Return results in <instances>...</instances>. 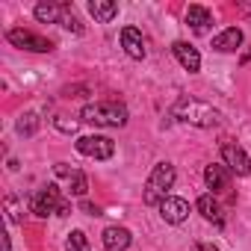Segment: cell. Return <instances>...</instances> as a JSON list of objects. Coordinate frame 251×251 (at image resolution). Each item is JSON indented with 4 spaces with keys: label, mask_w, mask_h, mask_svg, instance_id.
Wrapping results in <instances>:
<instances>
[{
    "label": "cell",
    "mask_w": 251,
    "mask_h": 251,
    "mask_svg": "<svg viewBox=\"0 0 251 251\" xmlns=\"http://www.w3.org/2000/svg\"><path fill=\"white\" fill-rule=\"evenodd\" d=\"M172 115L180 118V121H186V124H195V127H216V124L222 121V112L219 109H213L204 100L186 98V95L172 106Z\"/></svg>",
    "instance_id": "obj_1"
},
{
    "label": "cell",
    "mask_w": 251,
    "mask_h": 251,
    "mask_svg": "<svg viewBox=\"0 0 251 251\" xmlns=\"http://www.w3.org/2000/svg\"><path fill=\"white\" fill-rule=\"evenodd\" d=\"M80 118L98 127H124L127 124V106L118 100H100V103H86L80 109Z\"/></svg>",
    "instance_id": "obj_2"
},
{
    "label": "cell",
    "mask_w": 251,
    "mask_h": 251,
    "mask_svg": "<svg viewBox=\"0 0 251 251\" xmlns=\"http://www.w3.org/2000/svg\"><path fill=\"white\" fill-rule=\"evenodd\" d=\"M30 210H33L36 216H42V219L50 216V213L68 216V213H71V204L62 198V192H59L56 183H48V186H42V189L33 192V198H30Z\"/></svg>",
    "instance_id": "obj_3"
},
{
    "label": "cell",
    "mask_w": 251,
    "mask_h": 251,
    "mask_svg": "<svg viewBox=\"0 0 251 251\" xmlns=\"http://www.w3.org/2000/svg\"><path fill=\"white\" fill-rule=\"evenodd\" d=\"M172 186H175V166L172 163H157L154 172L148 175V183H145V204H151V207L157 204L160 207L169 198L166 192Z\"/></svg>",
    "instance_id": "obj_4"
},
{
    "label": "cell",
    "mask_w": 251,
    "mask_h": 251,
    "mask_svg": "<svg viewBox=\"0 0 251 251\" xmlns=\"http://www.w3.org/2000/svg\"><path fill=\"white\" fill-rule=\"evenodd\" d=\"M74 145L83 157H92V160H109L115 154V142L109 136H80Z\"/></svg>",
    "instance_id": "obj_5"
},
{
    "label": "cell",
    "mask_w": 251,
    "mask_h": 251,
    "mask_svg": "<svg viewBox=\"0 0 251 251\" xmlns=\"http://www.w3.org/2000/svg\"><path fill=\"white\" fill-rule=\"evenodd\" d=\"M6 39H9L15 48L33 50V53H50V50H53V42H50V39H45V36H36V33H30V30H21V27L9 30V33H6Z\"/></svg>",
    "instance_id": "obj_6"
},
{
    "label": "cell",
    "mask_w": 251,
    "mask_h": 251,
    "mask_svg": "<svg viewBox=\"0 0 251 251\" xmlns=\"http://www.w3.org/2000/svg\"><path fill=\"white\" fill-rule=\"evenodd\" d=\"M222 160H225V166H227V172H233V175H239V177H248L251 175V157L236 145V142H222Z\"/></svg>",
    "instance_id": "obj_7"
},
{
    "label": "cell",
    "mask_w": 251,
    "mask_h": 251,
    "mask_svg": "<svg viewBox=\"0 0 251 251\" xmlns=\"http://www.w3.org/2000/svg\"><path fill=\"white\" fill-rule=\"evenodd\" d=\"M160 216H163L169 225H180V222L189 216V204H186L183 198H175V195H169V198L160 204Z\"/></svg>",
    "instance_id": "obj_8"
},
{
    "label": "cell",
    "mask_w": 251,
    "mask_h": 251,
    "mask_svg": "<svg viewBox=\"0 0 251 251\" xmlns=\"http://www.w3.org/2000/svg\"><path fill=\"white\" fill-rule=\"evenodd\" d=\"M121 48L127 50L130 59H145V42H142V33L136 27H124L121 30Z\"/></svg>",
    "instance_id": "obj_9"
},
{
    "label": "cell",
    "mask_w": 251,
    "mask_h": 251,
    "mask_svg": "<svg viewBox=\"0 0 251 251\" xmlns=\"http://www.w3.org/2000/svg\"><path fill=\"white\" fill-rule=\"evenodd\" d=\"M130 230L127 227H118V225H112V227H106L103 230V248L106 251H127L130 248Z\"/></svg>",
    "instance_id": "obj_10"
},
{
    "label": "cell",
    "mask_w": 251,
    "mask_h": 251,
    "mask_svg": "<svg viewBox=\"0 0 251 251\" xmlns=\"http://www.w3.org/2000/svg\"><path fill=\"white\" fill-rule=\"evenodd\" d=\"M172 53L177 56V62H180L189 74H195V71L201 68V53H198L192 45H186V42H175V45H172Z\"/></svg>",
    "instance_id": "obj_11"
},
{
    "label": "cell",
    "mask_w": 251,
    "mask_h": 251,
    "mask_svg": "<svg viewBox=\"0 0 251 251\" xmlns=\"http://www.w3.org/2000/svg\"><path fill=\"white\" fill-rule=\"evenodd\" d=\"M186 24L192 27V33H207L210 27H213V12L207 9V6H189L186 9Z\"/></svg>",
    "instance_id": "obj_12"
},
{
    "label": "cell",
    "mask_w": 251,
    "mask_h": 251,
    "mask_svg": "<svg viewBox=\"0 0 251 251\" xmlns=\"http://www.w3.org/2000/svg\"><path fill=\"white\" fill-rule=\"evenodd\" d=\"M204 180L213 192H227L230 189V172L225 166H207L204 169Z\"/></svg>",
    "instance_id": "obj_13"
},
{
    "label": "cell",
    "mask_w": 251,
    "mask_h": 251,
    "mask_svg": "<svg viewBox=\"0 0 251 251\" xmlns=\"http://www.w3.org/2000/svg\"><path fill=\"white\" fill-rule=\"evenodd\" d=\"M242 45V30L239 27H227L225 33H219L216 39H213V48L219 50V53H230V50H236Z\"/></svg>",
    "instance_id": "obj_14"
},
{
    "label": "cell",
    "mask_w": 251,
    "mask_h": 251,
    "mask_svg": "<svg viewBox=\"0 0 251 251\" xmlns=\"http://www.w3.org/2000/svg\"><path fill=\"white\" fill-rule=\"evenodd\" d=\"M195 207H198V213H201L207 222H213L216 227H222V225H225V219H222V207H219V201H216L213 195H201Z\"/></svg>",
    "instance_id": "obj_15"
},
{
    "label": "cell",
    "mask_w": 251,
    "mask_h": 251,
    "mask_svg": "<svg viewBox=\"0 0 251 251\" xmlns=\"http://www.w3.org/2000/svg\"><path fill=\"white\" fill-rule=\"evenodd\" d=\"M89 12L98 24H109L115 15H118V6L112 3V0H92L89 3Z\"/></svg>",
    "instance_id": "obj_16"
},
{
    "label": "cell",
    "mask_w": 251,
    "mask_h": 251,
    "mask_svg": "<svg viewBox=\"0 0 251 251\" xmlns=\"http://www.w3.org/2000/svg\"><path fill=\"white\" fill-rule=\"evenodd\" d=\"M33 12H36V18H39L42 24H53V21H62V6H56V3H39Z\"/></svg>",
    "instance_id": "obj_17"
},
{
    "label": "cell",
    "mask_w": 251,
    "mask_h": 251,
    "mask_svg": "<svg viewBox=\"0 0 251 251\" xmlns=\"http://www.w3.org/2000/svg\"><path fill=\"white\" fill-rule=\"evenodd\" d=\"M65 251H92V245H89V239H86L83 230H71L68 242H65Z\"/></svg>",
    "instance_id": "obj_18"
},
{
    "label": "cell",
    "mask_w": 251,
    "mask_h": 251,
    "mask_svg": "<svg viewBox=\"0 0 251 251\" xmlns=\"http://www.w3.org/2000/svg\"><path fill=\"white\" fill-rule=\"evenodd\" d=\"M36 130H39V115L36 112H27V115L18 118V133L21 136H33Z\"/></svg>",
    "instance_id": "obj_19"
},
{
    "label": "cell",
    "mask_w": 251,
    "mask_h": 251,
    "mask_svg": "<svg viewBox=\"0 0 251 251\" xmlns=\"http://www.w3.org/2000/svg\"><path fill=\"white\" fill-rule=\"evenodd\" d=\"M68 186H71V195L83 198V195H86V189H89V180H86V175H83L80 169H74V175L68 177Z\"/></svg>",
    "instance_id": "obj_20"
},
{
    "label": "cell",
    "mask_w": 251,
    "mask_h": 251,
    "mask_svg": "<svg viewBox=\"0 0 251 251\" xmlns=\"http://www.w3.org/2000/svg\"><path fill=\"white\" fill-rule=\"evenodd\" d=\"M62 27H65V30H74V33H83L80 21L74 18V12H71L68 6H62Z\"/></svg>",
    "instance_id": "obj_21"
},
{
    "label": "cell",
    "mask_w": 251,
    "mask_h": 251,
    "mask_svg": "<svg viewBox=\"0 0 251 251\" xmlns=\"http://www.w3.org/2000/svg\"><path fill=\"white\" fill-rule=\"evenodd\" d=\"M53 127L62 130V133H77V121H68L65 115H56L53 118Z\"/></svg>",
    "instance_id": "obj_22"
},
{
    "label": "cell",
    "mask_w": 251,
    "mask_h": 251,
    "mask_svg": "<svg viewBox=\"0 0 251 251\" xmlns=\"http://www.w3.org/2000/svg\"><path fill=\"white\" fill-rule=\"evenodd\" d=\"M6 210H9V219H12V222H21V213H18V201H15L12 195L6 198Z\"/></svg>",
    "instance_id": "obj_23"
},
{
    "label": "cell",
    "mask_w": 251,
    "mask_h": 251,
    "mask_svg": "<svg viewBox=\"0 0 251 251\" xmlns=\"http://www.w3.org/2000/svg\"><path fill=\"white\" fill-rule=\"evenodd\" d=\"M53 172H56L59 177H71V175H74V169H71L68 163H56V166H53Z\"/></svg>",
    "instance_id": "obj_24"
},
{
    "label": "cell",
    "mask_w": 251,
    "mask_h": 251,
    "mask_svg": "<svg viewBox=\"0 0 251 251\" xmlns=\"http://www.w3.org/2000/svg\"><path fill=\"white\" fill-rule=\"evenodd\" d=\"M80 207H83V213H89V216H100V207L92 204V201H80Z\"/></svg>",
    "instance_id": "obj_25"
},
{
    "label": "cell",
    "mask_w": 251,
    "mask_h": 251,
    "mask_svg": "<svg viewBox=\"0 0 251 251\" xmlns=\"http://www.w3.org/2000/svg\"><path fill=\"white\" fill-rule=\"evenodd\" d=\"M195 251H219V248H213V245H207V242H198Z\"/></svg>",
    "instance_id": "obj_26"
}]
</instances>
